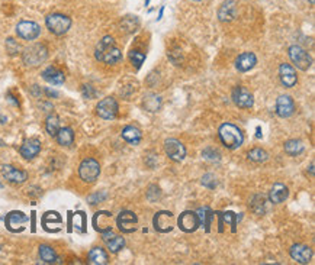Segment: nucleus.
Instances as JSON below:
<instances>
[{"mask_svg": "<svg viewBox=\"0 0 315 265\" xmlns=\"http://www.w3.org/2000/svg\"><path fill=\"white\" fill-rule=\"evenodd\" d=\"M122 138L127 142H130L131 145H138L141 138H142V133L135 126H125L124 131H122Z\"/></svg>", "mask_w": 315, "mask_h": 265, "instance_id": "25", "label": "nucleus"}, {"mask_svg": "<svg viewBox=\"0 0 315 265\" xmlns=\"http://www.w3.org/2000/svg\"><path fill=\"white\" fill-rule=\"evenodd\" d=\"M175 226V219H173V213L166 212H158L154 217V228L157 229L158 232H170Z\"/></svg>", "mask_w": 315, "mask_h": 265, "instance_id": "16", "label": "nucleus"}, {"mask_svg": "<svg viewBox=\"0 0 315 265\" xmlns=\"http://www.w3.org/2000/svg\"><path fill=\"white\" fill-rule=\"evenodd\" d=\"M1 174H3V177H4L9 183H13V184H22V183L27 181L28 178L27 171L18 170V168L13 167V165H3Z\"/></svg>", "mask_w": 315, "mask_h": 265, "instance_id": "14", "label": "nucleus"}, {"mask_svg": "<svg viewBox=\"0 0 315 265\" xmlns=\"http://www.w3.org/2000/svg\"><path fill=\"white\" fill-rule=\"evenodd\" d=\"M106 245H107V249L113 254L119 252L124 246H125V239L122 236H112L109 240H106Z\"/></svg>", "mask_w": 315, "mask_h": 265, "instance_id": "33", "label": "nucleus"}, {"mask_svg": "<svg viewBox=\"0 0 315 265\" xmlns=\"http://www.w3.org/2000/svg\"><path fill=\"white\" fill-rule=\"evenodd\" d=\"M177 225L179 228L186 232V234H192L195 232L198 228H199V219H198V214L196 212H183L179 219H177Z\"/></svg>", "mask_w": 315, "mask_h": 265, "instance_id": "13", "label": "nucleus"}, {"mask_svg": "<svg viewBox=\"0 0 315 265\" xmlns=\"http://www.w3.org/2000/svg\"><path fill=\"white\" fill-rule=\"evenodd\" d=\"M81 93H83V96H84L86 99H93V97L96 96V91H95V88H93L92 86H83Z\"/></svg>", "mask_w": 315, "mask_h": 265, "instance_id": "41", "label": "nucleus"}, {"mask_svg": "<svg viewBox=\"0 0 315 265\" xmlns=\"http://www.w3.org/2000/svg\"><path fill=\"white\" fill-rule=\"evenodd\" d=\"M218 18L221 22H231L237 18V3L236 0H225L219 10H218Z\"/></svg>", "mask_w": 315, "mask_h": 265, "instance_id": "18", "label": "nucleus"}, {"mask_svg": "<svg viewBox=\"0 0 315 265\" xmlns=\"http://www.w3.org/2000/svg\"><path fill=\"white\" fill-rule=\"evenodd\" d=\"M196 214H198V219H199V225L205 226V229L210 231V223L213 220V212L210 207H201V209H198Z\"/></svg>", "mask_w": 315, "mask_h": 265, "instance_id": "28", "label": "nucleus"}, {"mask_svg": "<svg viewBox=\"0 0 315 265\" xmlns=\"http://www.w3.org/2000/svg\"><path fill=\"white\" fill-rule=\"evenodd\" d=\"M257 138H262V133H260V126H257Z\"/></svg>", "mask_w": 315, "mask_h": 265, "instance_id": "42", "label": "nucleus"}, {"mask_svg": "<svg viewBox=\"0 0 315 265\" xmlns=\"http://www.w3.org/2000/svg\"><path fill=\"white\" fill-rule=\"evenodd\" d=\"M293 112H295L293 99L290 96H288V94L279 96L278 100H276V113L280 118H289V116L293 115Z\"/></svg>", "mask_w": 315, "mask_h": 265, "instance_id": "17", "label": "nucleus"}, {"mask_svg": "<svg viewBox=\"0 0 315 265\" xmlns=\"http://www.w3.org/2000/svg\"><path fill=\"white\" fill-rule=\"evenodd\" d=\"M42 79L53 86H61L66 81V76L63 71L57 70L55 67H48L42 71Z\"/></svg>", "mask_w": 315, "mask_h": 265, "instance_id": "22", "label": "nucleus"}, {"mask_svg": "<svg viewBox=\"0 0 315 265\" xmlns=\"http://www.w3.org/2000/svg\"><path fill=\"white\" fill-rule=\"evenodd\" d=\"M45 129H47L48 135H51V136L57 135V132L60 131V119H58V116L51 115V116L47 118V120H45Z\"/></svg>", "mask_w": 315, "mask_h": 265, "instance_id": "34", "label": "nucleus"}, {"mask_svg": "<svg viewBox=\"0 0 315 265\" xmlns=\"http://www.w3.org/2000/svg\"><path fill=\"white\" fill-rule=\"evenodd\" d=\"M6 48H7V53L10 54V55H15V54L19 51V45H18L12 38H9V39L6 41Z\"/></svg>", "mask_w": 315, "mask_h": 265, "instance_id": "40", "label": "nucleus"}, {"mask_svg": "<svg viewBox=\"0 0 315 265\" xmlns=\"http://www.w3.org/2000/svg\"><path fill=\"white\" fill-rule=\"evenodd\" d=\"M39 258L44 261V263H47V264H54V263H57V254H55V251H54L51 246H48V245H41L39 246Z\"/></svg>", "mask_w": 315, "mask_h": 265, "instance_id": "29", "label": "nucleus"}, {"mask_svg": "<svg viewBox=\"0 0 315 265\" xmlns=\"http://www.w3.org/2000/svg\"><path fill=\"white\" fill-rule=\"evenodd\" d=\"M57 141L60 145L63 147H70L74 142V132L71 128H60V131L57 132Z\"/></svg>", "mask_w": 315, "mask_h": 265, "instance_id": "26", "label": "nucleus"}, {"mask_svg": "<svg viewBox=\"0 0 315 265\" xmlns=\"http://www.w3.org/2000/svg\"><path fill=\"white\" fill-rule=\"evenodd\" d=\"M164 151H166V154H167L169 158L176 161V162H180L186 157V148H184V145L180 141H177L175 138L166 139V142H164Z\"/></svg>", "mask_w": 315, "mask_h": 265, "instance_id": "9", "label": "nucleus"}, {"mask_svg": "<svg viewBox=\"0 0 315 265\" xmlns=\"http://www.w3.org/2000/svg\"><path fill=\"white\" fill-rule=\"evenodd\" d=\"M28 222V216L25 213L18 212H10L6 219H4V223H6V228L10 231V232H22L25 229V225Z\"/></svg>", "mask_w": 315, "mask_h": 265, "instance_id": "10", "label": "nucleus"}, {"mask_svg": "<svg viewBox=\"0 0 315 265\" xmlns=\"http://www.w3.org/2000/svg\"><path fill=\"white\" fill-rule=\"evenodd\" d=\"M290 257L293 261L299 264H308L313 258V249L307 245L296 243L290 248Z\"/></svg>", "mask_w": 315, "mask_h": 265, "instance_id": "15", "label": "nucleus"}, {"mask_svg": "<svg viewBox=\"0 0 315 265\" xmlns=\"http://www.w3.org/2000/svg\"><path fill=\"white\" fill-rule=\"evenodd\" d=\"M288 187L285 186V184H280V183L275 184V186L272 187L270 193H269V199H270V202L275 203V205H279V203L285 202V200L288 199Z\"/></svg>", "mask_w": 315, "mask_h": 265, "instance_id": "23", "label": "nucleus"}, {"mask_svg": "<svg viewBox=\"0 0 315 265\" xmlns=\"http://www.w3.org/2000/svg\"><path fill=\"white\" fill-rule=\"evenodd\" d=\"M288 53L290 61H292L299 70L307 71L308 68H311V65H313V58H311V55L307 53L302 47H299V45H292V47L289 48Z\"/></svg>", "mask_w": 315, "mask_h": 265, "instance_id": "6", "label": "nucleus"}, {"mask_svg": "<svg viewBox=\"0 0 315 265\" xmlns=\"http://www.w3.org/2000/svg\"><path fill=\"white\" fill-rule=\"evenodd\" d=\"M16 33L25 41H34L41 35V28L38 24L31 21H22L16 25Z\"/></svg>", "mask_w": 315, "mask_h": 265, "instance_id": "8", "label": "nucleus"}, {"mask_svg": "<svg viewBox=\"0 0 315 265\" xmlns=\"http://www.w3.org/2000/svg\"><path fill=\"white\" fill-rule=\"evenodd\" d=\"M101 174V165L95 158H86L81 161L79 167L80 178L86 183H93Z\"/></svg>", "mask_w": 315, "mask_h": 265, "instance_id": "5", "label": "nucleus"}, {"mask_svg": "<svg viewBox=\"0 0 315 265\" xmlns=\"http://www.w3.org/2000/svg\"><path fill=\"white\" fill-rule=\"evenodd\" d=\"M233 102L236 103V106L241 109H250L254 105L253 94L243 86H238L233 90Z\"/></svg>", "mask_w": 315, "mask_h": 265, "instance_id": "11", "label": "nucleus"}, {"mask_svg": "<svg viewBox=\"0 0 315 265\" xmlns=\"http://www.w3.org/2000/svg\"><path fill=\"white\" fill-rule=\"evenodd\" d=\"M45 25L54 35H64L71 27V19L63 13H51L47 16Z\"/></svg>", "mask_w": 315, "mask_h": 265, "instance_id": "4", "label": "nucleus"}, {"mask_svg": "<svg viewBox=\"0 0 315 265\" xmlns=\"http://www.w3.org/2000/svg\"><path fill=\"white\" fill-rule=\"evenodd\" d=\"M257 64V58L253 53H243L236 59V67L240 73H247L254 68Z\"/></svg>", "mask_w": 315, "mask_h": 265, "instance_id": "19", "label": "nucleus"}, {"mask_svg": "<svg viewBox=\"0 0 315 265\" xmlns=\"http://www.w3.org/2000/svg\"><path fill=\"white\" fill-rule=\"evenodd\" d=\"M285 152L288 154V155H292V157H296V155H299V154H302L304 152V149H305V145L299 141V139H289L285 142Z\"/></svg>", "mask_w": 315, "mask_h": 265, "instance_id": "27", "label": "nucleus"}, {"mask_svg": "<svg viewBox=\"0 0 315 265\" xmlns=\"http://www.w3.org/2000/svg\"><path fill=\"white\" fill-rule=\"evenodd\" d=\"M39 151H41V142H39L38 139H35V138L25 141L24 145H22L21 149H19L21 155L25 159L35 158V157L39 154Z\"/></svg>", "mask_w": 315, "mask_h": 265, "instance_id": "21", "label": "nucleus"}, {"mask_svg": "<svg viewBox=\"0 0 315 265\" xmlns=\"http://www.w3.org/2000/svg\"><path fill=\"white\" fill-rule=\"evenodd\" d=\"M48 57V50L44 44H34L31 47L25 48L22 54V59L28 67H36L42 64Z\"/></svg>", "mask_w": 315, "mask_h": 265, "instance_id": "3", "label": "nucleus"}, {"mask_svg": "<svg viewBox=\"0 0 315 265\" xmlns=\"http://www.w3.org/2000/svg\"><path fill=\"white\" fill-rule=\"evenodd\" d=\"M192 1H201V0H192Z\"/></svg>", "mask_w": 315, "mask_h": 265, "instance_id": "44", "label": "nucleus"}, {"mask_svg": "<svg viewBox=\"0 0 315 265\" xmlns=\"http://www.w3.org/2000/svg\"><path fill=\"white\" fill-rule=\"evenodd\" d=\"M140 27V21L137 16H125L122 21H121V29L127 33H132L135 32Z\"/></svg>", "mask_w": 315, "mask_h": 265, "instance_id": "31", "label": "nucleus"}, {"mask_svg": "<svg viewBox=\"0 0 315 265\" xmlns=\"http://www.w3.org/2000/svg\"><path fill=\"white\" fill-rule=\"evenodd\" d=\"M118 110H119L118 102L113 97H106L104 100H101L96 106V113L106 120L115 119L118 115Z\"/></svg>", "mask_w": 315, "mask_h": 265, "instance_id": "7", "label": "nucleus"}, {"mask_svg": "<svg viewBox=\"0 0 315 265\" xmlns=\"http://www.w3.org/2000/svg\"><path fill=\"white\" fill-rule=\"evenodd\" d=\"M250 206H251V210L256 214H264V212H266V197L262 194H256L251 199Z\"/></svg>", "mask_w": 315, "mask_h": 265, "instance_id": "32", "label": "nucleus"}, {"mask_svg": "<svg viewBox=\"0 0 315 265\" xmlns=\"http://www.w3.org/2000/svg\"><path fill=\"white\" fill-rule=\"evenodd\" d=\"M106 197H107V193H106V191H99V193H95V194L89 196V197H87V202H89L90 205H98V203H102L104 200H106Z\"/></svg>", "mask_w": 315, "mask_h": 265, "instance_id": "37", "label": "nucleus"}, {"mask_svg": "<svg viewBox=\"0 0 315 265\" xmlns=\"http://www.w3.org/2000/svg\"><path fill=\"white\" fill-rule=\"evenodd\" d=\"M89 264L93 265H105L107 264V254L105 249H102L101 246L93 248L89 252Z\"/></svg>", "mask_w": 315, "mask_h": 265, "instance_id": "24", "label": "nucleus"}, {"mask_svg": "<svg viewBox=\"0 0 315 265\" xmlns=\"http://www.w3.org/2000/svg\"><path fill=\"white\" fill-rule=\"evenodd\" d=\"M144 107L148 112H151V113L158 112L160 107H161V97L157 96V94H148V96H145L144 97Z\"/></svg>", "mask_w": 315, "mask_h": 265, "instance_id": "30", "label": "nucleus"}, {"mask_svg": "<svg viewBox=\"0 0 315 265\" xmlns=\"http://www.w3.org/2000/svg\"><path fill=\"white\" fill-rule=\"evenodd\" d=\"M95 57L101 62L113 65V64H116L122 59V53L115 45V41H113L112 36H104L99 41V44L95 50Z\"/></svg>", "mask_w": 315, "mask_h": 265, "instance_id": "1", "label": "nucleus"}, {"mask_svg": "<svg viewBox=\"0 0 315 265\" xmlns=\"http://www.w3.org/2000/svg\"><path fill=\"white\" fill-rule=\"evenodd\" d=\"M248 159L250 161H253V162H264L266 159L269 158V155H267V152L262 149V148H254V149H251L250 152H248Z\"/></svg>", "mask_w": 315, "mask_h": 265, "instance_id": "35", "label": "nucleus"}, {"mask_svg": "<svg viewBox=\"0 0 315 265\" xmlns=\"http://www.w3.org/2000/svg\"><path fill=\"white\" fill-rule=\"evenodd\" d=\"M202 157L210 159V161H219L221 154H219L215 148H205L204 152H202Z\"/></svg>", "mask_w": 315, "mask_h": 265, "instance_id": "38", "label": "nucleus"}, {"mask_svg": "<svg viewBox=\"0 0 315 265\" xmlns=\"http://www.w3.org/2000/svg\"><path fill=\"white\" fill-rule=\"evenodd\" d=\"M219 138L221 142L224 144V147H227L228 149H237L243 145L244 136L243 132L237 128L233 123H224L219 126Z\"/></svg>", "mask_w": 315, "mask_h": 265, "instance_id": "2", "label": "nucleus"}, {"mask_svg": "<svg viewBox=\"0 0 315 265\" xmlns=\"http://www.w3.org/2000/svg\"><path fill=\"white\" fill-rule=\"evenodd\" d=\"M138 223V219L135 216V213L130 210H124L119 213L118 219H116V225L119 228V231H122L124 234H131L135 231Z\"/></svg>", "mask_w": 315, "mask_h": 265, "instance_id": "12", "label": "nucleus"}, {"mask_svg": "<svg viewBox=\"0 0 315 265\" xmlns=\"http://www.w3.org/2000/svg\"><path fill=\"white\" fill-rule=\"evenodd\" d=\"M0 187H1V183H0Z\"/></svg>", "mask_w": 315, "mask_h": 265, "instance_id": "45", "label": "nucleus"}, {"mask_svg": "<svg viewBox=\"0 0 315 265\" xmlns=\"http://www.w3.org/2000/svg\"><path fill=\"white\" fill-rule=\"evenodd\" d=\"M130 59H131V62L137 68H140L141 64L145 61V54L141 53V51H131L130 53Z\"/></svg>", "mask_w": 315, "mask_h": 265, "instance_id": "36", "label": "nucleus"}, {"mask_svg": "<svg viewBox=\"0 0 315 265\" xmlns=\"http://www.w3.org/2000/svg\"><path fill=\"white\" fill-rule=\"evenodd\" d=\"M279 77H280V81L285 87H293L298 81V77H296V71L292 65L289 64H282L279 67Z\"/></svg>", "mask_w": 315, "mask_h": 265, "instance_id": "20", "label": "nucleus"}, {"mask_svg": "<svg viewBox=\"0 0 315 265\" xmlns=\"http://www.w3.org/2000/svg\"><path fill=\"white\" fill-rule=\"evenodd\" d=\"M310 3H311V4H314V0H310Z\"/></svg>", "mask_w": 315, "mask_h": 265, "instance_id": "43", "label": "nucleus"}, {"mask_svg": "<svg viewBox=\"0 0 315 265\" xmlns=\"http://www.w3.org/2000/svg\"><path fill=\"white\" fill-rule=\"evenodd\" d=\"M202 184L205 187H208V188H215V187L218 186L216 177H215L213 174H205V176L202 177Z\"/></svg>", "mask_w": 315, "mask_h": 265, "instance_id": "39", "label": "nucleus"}]
</instances>
